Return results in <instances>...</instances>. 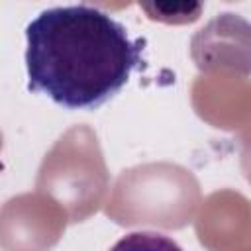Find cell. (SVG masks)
Wrapping results in <instances>:
<instances>
[{
  "mask_svg": "<svg viewBox=\"0 0 251 251\" xmlns=\"http://www.w3.org/2000/svg\"><path fill=\"white\" fill-rule=\"evenodd\" d=\"M141 63V43L110 14L55 6L25 27L27 88L67 110H96L114 98Z\"/></svg>",
  "mask_w": 251,
  "mask_h": 251,
  "instance_id": "cell-1",
  "label": "cell"
},
{
  "mask_svg": "<svg viewBox=\"0 0 251 251\" xmlns=\"http://www.w3.org/2000/svg\"><path fill=\"white\" fill-rule=\"evenodd\" d=\"M114 196H143L127 200V210L114 214L122 226L184 227L200 204V186L190 171L171 163H149L124 171L116 180Z\"/></svg>",
  "mask_w": 251,
  "mask_h": 251,
  "instance_id": "cell-2",
  "label": "cell"
},
{
  "mask_svg": "<svg viewBox=\"0 0 251 251\" xmlns=\"http://www.w3.org/2000/svg\"><path fill=\"white\" fill-rule=\"evenodd\" d=\"M206 0H137L141 12L151 20L167 25L194 24L204 10Z\"/></svg>",
  "mask_w": 251,
  "mask_h": 251,
  "instance_id": "cell-3",
  "label": "cell"
}]
</instances>
